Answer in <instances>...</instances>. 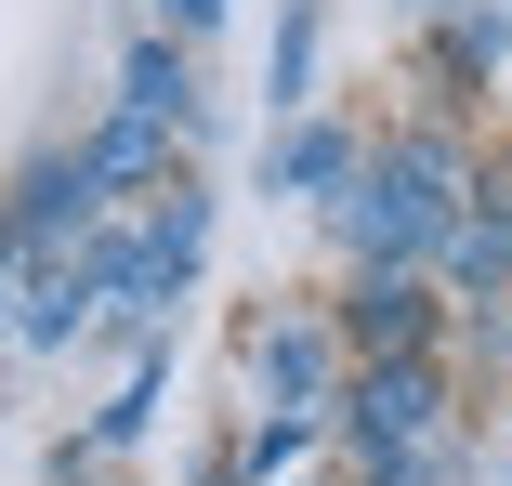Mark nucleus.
I'll use <instances>...</instances> for the list:
<instances>
[{"mask_svg":"<svg viewBox=\"0 0 512 486\" xmlns=\"http://www.w3.org/2000/svg\"><path fill=\"white\" fill-rule=\"evenodd\" d=\"M355 434H368V447H421V434H434V381H421V368H368V381H355Z\"/></svg>","mask_w":512,"mask_h":486,"instance_id":"1","label":"nucleus"},{"mask_svg":"<svg viewBox=\"0 0 512 486\" xmlns=\"http://www.w3.org/2000/svg\"><path fill=\"white\" fill-rule=\"evenodd\" d=\"M263 381H276L289 408H316L329 381H342V355H329V329H316V316H289V329H263Z\"/></svg>","mask_w":512,"mask_h":486,"instance_id":"2","label":"nucleus"},{"mask_svg":"<svg viewBox=\"0 0 512 486\" xmlns=\"http://www.w3.org/2000/svg\"><path fill=\"white\" fill-rule=\"evenodd\" d=\"M355 342L368 355H407V342H421V276H368L355 289Z\"/></svg>","mask_w":512,"mask_h":486,"instance_id":"3","label":"nucleus"},{"mask_svg":"<svg viewBox=\"0 0 512 486\" xmlns=\"http://www.w3.org/2000/svg\"><path fill=\"white\" fill-rule=\"evenodd\" d=\"M263 171H276V184H355V145H342V132H276Z\"/></svg>","mask_w":512,"mask_h":486,"instance_id":"4","label":"nucleus"},{"mask_svg":"<svg viewBox=\"0 0 512 486\" xmlns=\"http://www.w3.org/2000/svg\"><path fill=\"white\" fill-rule=\"evenodd\" d=\"M92 289H106V276H92V263H79V276H40V289H27V342H66V329H79V303H92Z\"/></svg>","mask_w":512,"mask_h":486,"instance_id":"5","label":"nucleus"},{"mask_svg":"<svg viewBox=\"0 0 512 486\" xmlns=\"http://www.w3.org/2000/svg\"><path fill=\"white\" fill-rule=\"evenodd\" d=\"M79 171H92V184H145V171H158V119H119V132L92 145Z\"/></svg>","mask_w":512,"mask_h":486,"instance_id":"6","label":"nucleus"},{"mask_svg":"<svg viewBox=\"0 0 512 486\" xmlns=\"http://www.w3.org/2000/svg\"><path fill=\"white\" fill-rule=\"evenodd\" d=\"M447 276H486V289H499V276H512V211H499V224H447Z\"/></svg>","mask_w":512,"mask_h":486,"instance_id":"7","label":"nucleus"},{"mask_svg":"<svg viewBox=\"0 0 512 486\" xmlns=\"http://www.w3.org/2000/svg\"><path fill=\"white\" fill-rule=\"evenodd\" d=\"M132 119H184V53H132Z\"/></svg>","mask_w":512,"mask_h":486,"instance_id":"8","label":"nucleus"},{"mask_svg":"<svg viewBox=\"0 0 512 486\" xmlns=\"http://www.w3.org/2000/svg\"><path fill=\"white\" fill-rule=\"evenodd\" d=\"M171 14H184V27H211V14H224V0H171Z\"/></svg>","mask_w":512,"mask_h":486,"instance_id":"9","label":"nucleus"},{"mask_svg":"<svg viewBox=\"0 0 512 486\" xmlns=\"http://www.w3.org/2000/svg\"><path fill=\"white\" fill-rule=\"evenodd\" d=\"M499 184H512V171H499Z\"/></svg>","mask_w":512,"mask_h":486,"instance_id":"10","label":"nucleus"}]
</instances>
